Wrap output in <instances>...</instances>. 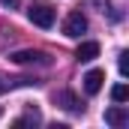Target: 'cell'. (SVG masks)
Listing matches in <instances>:
<instances>
[{
	"label": "cell",
	"mask_w": 129,
	"mask_h": 129,
	"mask_svg": "<svg viewBox=\"0 0 129 129\" xmlns=\"http://www.w3.org/2000/svg\"><path fill=\"white\" fill-rule=\"evenodd\" d=\"M0 90H3V81H0Z\"/></svg>",
	"instance_id": "13"
},
{
	"label": "cell",
	"mask_w": 129,
	"mask_h": 129,
	"mask_svg": "<svg viewBox=\"0 0 129 129\" xmlns=\"http://www.w3.org/2000/svg\"><path fill=\"white\" fill-rule=\"evenodd\" d=\"M102 81H105V72H102V69H90V72L84 75V90H87L90 96H96L99 90H102Z\"/></svg>",
	"instance_id": "4"
},
{
	"label": "cell",
	"mask_w": 129,
	"mask_h": 129,
	"mask_svg": "<svg viewBox=\"0 0 129 129\" xmlns=\"http://www.w3.org/2000/svg\"><path fill=\"white\" fill-rule=\"evenodd\" d=\"M117 66H120V75H129V54H126V51L120 54V60H117Z\"/></svg>",
	"instance_id": "10"
},
{
	"label": "cell",
	"mask_w": 129,
	"mask_h": 129,
	"mask_svg": "<svg viewBox=\"0 0 129 129\" xmlns=\"http://www.w3.org/2000/svg\"><path fill=\"white\" fill-rule=\"evenodd\" d=\"M0 117H3V108H0Z\"/></svg>",
	"instance_id": "12"
},
{
	"label": "cell",
	"mask_w": 129,
	"mask_h": 129,
	"mask_svg": "<svg viewBox=\"0 0 129 129\" xmlns=\"http://www.w3.org/2000/svg\"><path fill=\"white\" fill-rule=\"evenodd\" d=\"M54 102H60V105H63V108H69V111H84V105H81L78 99L72 96L69 90H60V93L54 96Z\"/></svg>",
	"instance_id": "7"
},
{
	"label": "cell",
	"mask_w": 129,
	"mask_h": 129,
	"mask_svg": "<svg viewBox=\"0 0 129 129\" xmlns=\"http://www.w3.org/2000/svg\"><path fill=\"white\" fill-rule=\"evenodd\" d=\"M111 99H114V102H126V99H129L126 84H114V87H111Z\"/></svg>",
	"instance_id": "8"
},
{
	"label": "cell",
	"mask_w": 129,
	"mask_h": 129,
	"mask_svg": "<svg viewBox=\"0 0 129 129\" xmlns=\"http://www.w3.org/2000/svg\"><path fill=\"white\" fill-rule=\"evenodd\" d=\"M3 3H6V6H15V3H18V0H3Z\"/></svg>",
	"instance_id": "11"
},
{
	"label": "cell",
	"mask_w": 129,
	"mask_h": 129,
	"mask_svg": "<svg viewBox=\"0 0 129 129\" xmlns=\"http://www.w3.org/2000/svg\"><path fill=\"white\" fill-rule=\"evenodd\" d=\"M54 6L48 3V0H33L30 6H27V18H30L36 27H42V30H48V27H54Z\"/></svg>",
	"instance_id": "1"
},
{
	"label": "cell",
	"mask_w": 129,
	"mask_h": 129,
	"mask_svg": "<svg viewBox=\"0 0 129 129\" xmlns=\"http://www.w3.org/2000/svg\"><path fill=\"white\" fill-rule=\"evenodd\" d=\"M9 60L18 66H51V54L45 51H33V48H21L15 54H9Z\"/></svg>",
	"instance_id": "2"
},
{
	"label": "cell",
	"mask_w": 129,
	"mask_h": 129,
	"mask_svg": "<svg viewBox=\"0 0 129 129\" xmlns=\"http://www.w3.org/2000/svg\"><path fill=\"white\" fill-rule=\"evenodd\" d=\"M75 57H78L81 63H87V60L99 57V42H81V45H78V51H75Z\"/></svg>",
	"instance_id": "6"
},
{
	"label": "cell",
	"mask_w": 129,
	"mask_h": 129,
	"mask_svg": "<svg viewBox=\"0 0 129 129\" xmlns=\"http://www.w3.org/2000/svg\"><path fill=\"white\" fill-rule=\"evenodd\" d=\"M30 123H39V114L36 111H30V114H24V117L15 120V126H30Z\"/></svg>",
	"instance_id": "9"
},
{
	"label": "cell",
	"mask_w": 129,
	"mask_h": 129,
	"mask_svg": "<svg viewBox=\"0 0 129 129\" xmlns=\"http://www.w3.org/2000/svg\"><path fill=\"white\" fill-rule=\"evenodd\" d=\"M126 120H129V114H126V108H123V105H117V108H108V111H105V123H108V126H123Z\"/></svg>",
	"instance_id": "5"
},
{
	"label": "cell",
	"mask_w": 129,
	"mask_h": 129,
	"mask_svg": "<svg viewBox=\"0 0 129 129\" xmlns=\"http://www.w3.org/2000/svg\"><path fill=\"white\" fill-rule=\"evenodd\" d=\"M84 30H87V18H84L81 12H69L66 21H63V33L69 36V39H78Z\"/></svg>",
	"instance_id": "3"
}]
</instances>
